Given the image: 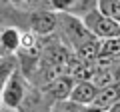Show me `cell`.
I'll list each match as a JSON object with an SVG mask.
<instances>
[{
  "label": "cell",
  "instance_id": "cell-2",
  "mask_svg": "<svg viewBox=\"0 0 120 112\" xmlns=\"http://www.w3.org/2000/svg\"><path fill=\"white\" fill-rule=\"evenodd\" d=\"M86 30L98 40L112 38V36H120V22L108 18L106 14H102L98 8H90L82 18Z\"/></svg>",
  "mask_w": 120,
  "mask_h": 112
},
{
  "label": "cell",
  "instance_id": "cell-1",
  "mask_svg": "<svg viewBox=\"0 0 120 112\" xmlns=\"http://www.w3.org/2000/svg\"><path fill=\"white\" fill-rule=\"evenodd\" d=\"M56 14H58V26H56V30H60L62 42L68 44L70 50H74L78 44L86 42V40L94 38V36L86 30L82 18L74 16L72 12H56Z\"/></svg>",
  "mask_w": 120,
  "mask_h": 112
},
{
  "label": "cell",
  "instance_id": "cell-15",
  "mask_svg": "<svg viewBox=\"0 0 120 112\" xmlns=\"http://www.w3.org/2000/svg\"><path fill=\"white\" fill-rule=\"evenodd\" d=\"M8 2L18 10H36V6H38L42 0H8Z\"/></svg>",
  "mask_w": 120,
  "mask_h": 112
},
{
  "label": "cell",
  "instance_id": "cell-9",
  "mask_svg": "<svg viewBox=\"0 0 120 112\" xmlns=\"http://www.w3.org/2000/svg\"><path fill=\"white\" fill-rule=\"evenodd\" d=\"M16 68H18V60H16V56H14V54L0 56V92H2V88H4L8 76H10Z\"/></svg>",
  "mask_w": 120,
  "mask_h": 112
},
{
  "label": "cell",
  "instance_id": "cell-13",
  "mask_svg": "<svg viewBox=\"0 0 120 112\" xmlns=\"http://www.w3.org/2000/svg\"><path fill=\"white\" fill-rule=\"evenodd\" d=\"M38 48V34H34L32 30L28 32H20V50L30 54Z\"/></svg>",
  "mask_w": 120,
  "mask_h": 112
},
{
  "label": "cell",
  "instance_id": "cell-7",
  "mask_svg": "<svg viewBox=\"0 0 120 112\" xmlns=\"http://www.w3.org/2000/svg\"><path fill=\"white\" fill-rule=\"evenodd\" d=\"M118 100H120V80H114V82H110L108 86H104V88L98 90L92 106L98 108V110H104V108L116 104Z\"/></svg>",
  "mask_w": 120,
  "mask_h": 112
},
{
  "label": "cell",
  "instance_id": "cell-16",
  "mask_svg": "<svg viewBox=\"0 0 120 112\" xmlns=\"http://www.w3.org/2000/svg\"><path fill=\"white\" fill-rule=\"evenodd\" d=\"M100 112H120V100L116 104H112V106H108V108H104V110H100Z\"/></svg>",
  "mask_w": 120,
  "mask_h": 112
},
{
  "label": "cell",
  "instance_id": "cell-4",
  "mask_svg": "<svg viewBox=\"0 0 120 112\" xmlns=\"http://www.w3.org/2000/svg\"><path fill=\"white\" fill-rule=\"evenodd\" d=\"M58 26V14L54 10H32L30 14V30L38 36H48Z\"/></svg>",
  "mask_w": 120,
  "mask_h": 112
},
{
  "label": "cell",
  "instance_id": "cell-17",
  "mask_svg": "<svg viewBox=\"0 0 120 112\" xmlns=\"http://www.w3.org/2000/svg\"><path fill=\"white\" fill-rule=\"evenodd\" d=\"M0 112H16V110H10V108H6V106H0Z\"/></svg>",
  "mask_w": 120,
  "mask_h": 112
},
{
  "label": "cell",
  "instance_id": "cell-8",
  "mask_svg": "<svg viewBox=\"0 0 120 112\" xmlns=\"http://www.w3.org/2000/svg\"><path fill=\"white\" fill-rule=\"evenodd\" d=\"M0 44L4 48V52L14 54L20 50V32L16 28H4L0 32Z\"/></svg>",
  "mask_w": 120,
  "mask_h": 112
},
{
  "label": "cell",
  "instance_id": "cell-3",
  "mask_svg": "<svg viewBox=\"0 0 120 112\" xmlns=\"http://www.w3.org/2000/svg\"><path fill=\"white\" fill-rule=\"evenodd\" d=\"M24 96H26V80L22 76L20 68H16L8 76L4 88L0 92V104L10 108V110H18L22 100H24Z\"/></svg>",
  "mask_w": 120,
  "mask_h": 112
},
{
  "label": "cell",
  "instance_id": "cell-11",
  "mask_svg": "<svg viewBox=\"0 0 120 112\" xmlns=\"http://www.w3.org/2000/svg\"><path fill=\"white\" fill-rule=\"evenodd\" d=\"M116 80V76H114V72H112L110 68H94L92 70V76H90V82L94 84L96 88H104V86H108L110 82H114Z\"/></svg>",
  "mask_w": 120,
  "mask_h": 112
},
{
  "label": "cell",
  "instance_id": "cell-5",
  "mask_svg": "<svg viewBox=\"0 0 120 112\" xmlns=\"http://www.w3.org/2000/svg\"><path fill=\"white\" fill-rule=\"evenodd\" d=\"M74 78L70 76V74H60V76L52 78L50 82H46V86H44V90H46V94L50 96V98L54 100H68L70 92H72L74 88Z\"/></svg>",
  "mask_w": 120,
  "mask_h": 112
},
{
  "label": "cell",
  "instance_id": "cell-14",
  "mask_svg": "<svg viewBox=\"0 0 120 112\" xmlns=\"http://www.w3.org/2000/svg\"><path fill=\"white\" fill-rule=\"evenodd\" d=\"M80 0H52V8L54 12H70V8L78 4Z\"/></svg>",
  "mask_w": 120,
  "mask_h": 112
},
{
  "label": "cell",
  "instance_id": "cell-12",
  "mask_svg": "<svg viewBox=\"0 0 120 112\" xmlns=\"http://www.w3.org/2000/svg\"><path fill=\"white\" fill-rule=\"evenodd\" d=\"M96 8L108 18L120 22V0H96Z\"/></svg>",
  "mask_w": 120,
  "mask_h": 112
},
{
  "label": "cell",
  "instance_id": "cell-10",
  "mask_svg": "<svg viewBox=\"0 0 120 112\" xmlns=\"http://www.w3.org/2000/svg\"><path fill=\"white\" fill-rule=\"evenodd\" d=\"M114 56H120V36L100 40L98 58H114Z\"/></svg>",
  "mask_w": 120,
  "mask_h": 112
},
{
  "label": "cell",
  "instance_id": "cell-18",
  "mask_svg": "<svg viewBox=\"0 0 120 112\" xmlns=\"http://www.w3.org/2000/svg\"><path fill=\"white\" fill-rule=\"evenodd\" d=\"M0 106H2V104H0Z\"/></svg>",
  "mask_w": 120,
  "mask_h": 112
},
{
  "label": "cell",
  "instance_id": "cell-6",
  "mask_svg": "<svg viewBox=\"0 0 120 112\" xmlns=\"http://www.w3.org/2000/svg\"><path fill=\"white\" fill-rule=\"evenodd\" d=\"M96 94H98V88L90 80H78V82H74V88L70 92L68 100L72 104H76V106H88V104L94 102Z\"/></svg>",
  "mask_w": 120,
  "mask_h": 112
}]
</instances>
